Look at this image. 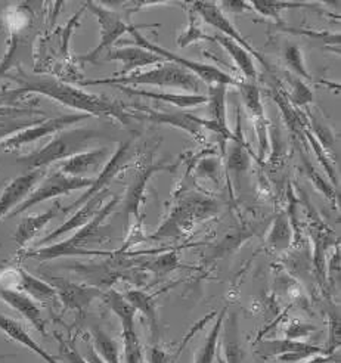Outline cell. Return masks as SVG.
Returning <instances> with one entry per match:
<instances>
[{
    "instance_id": "6da1fadb",
    "label": "cell",
    "mask_w": 341,
    "mask_h": 363,
    "mask_svg": "<svg viewBox=\"0 0 341 363\" xmlns=\"http://www.w3.org/2000/svg\"><path fill=\"white\" fill-rule=\"evenodd\" d=\"M11 79L18 83V87L11 90L13 96L24 94H39L61 105L73 108L80 114H87L91 117H113L123 124L129 123L130 113H125L121 102L84 92V90L52 76L28 74L23 68H18Z\"/></svg>"
},
{
    "instance_id": "7a4b0ae2",
    "label": "cell",
    "mask_w": 341,
    "mask_h": 363,
    "mask_svg": "<svg viewBox=\"0 0 341 363\" xmlns=\"http://www.w3.org/2000/svg\"><path fill=\"white\" fill-rule=\"evenodd\" d=\"M120 203V196L114 195L108 201L104 204L101 211L94 217V219L76 230L73 237H69L64 241L53 242L46 247L34 248L31 251L24 252V257L35 259L40 262L55 260L60 257H80V256H106L105 251L89 250L87 247L95 242H101L104 240L105 220L108 219L110 214L114 211L117 204Z\"/></svg>"
},
{
    "instance_id": "3957f363",
    "label": "cell",
    "mask_w": 341,
    "mask_h": 363,
    "mask_svg": "<svg viewBox=\"0 0 341 363\" xmlns=\"http://www.w3.org/2000/svg\"><path fill=\"white\" fill-rule=\"evenodd\" d=\"M98 138V132L86 127H76V129H67L53 136L49 143L39 151L18 157V164L27 172L46 170L50 164H60V162L71 158L76 154L87 151L91 145Z\"/></svg>"
},
{
    "instance_id": "277c9868",
    "label": "cell",
    "mask_w": 341,
    "mask_h": 363,
    "mask_svg": "<svg viewBox=\"0 0 341 363\" xmlns=\"http://www.w3.org/2000/svg\"><path fill=\"white\" fill-rule=\"evenodd\" d=\"M82 86H99V84H113V86H155V87H172L185 90L188 94L199 95L200 94V80L195 77L188 69L179 67L173 62H161L157 67L135 72L130 76L124 77H111V79H96V80H86L80 83Z\"/></svg>"
},
{
    "instance_id": "5b68a950",
    "label": "cell",
    "mask_w": 341,
    "mask_h": 363,
    "mask_svg": "<svg viewBox=\"0 0 341 363\" xmlns=\"http://www.w3.org/2000/svg\"><path fill=\"white\" fill-rule=\"evenodd\" d=\"M145 27H150V26H142V27H136V26H130L129 28V34H132L133 38V45L136 46H140L143 49H147L152 53H155V55H158L160 58H163L169 62H173V64H177L179 67H182L185 69H188L189 72H192V74L195 77H199V80H203L206 82L208 86L211 84H223L226 87L229 86H238L240 82H237L235 77H232L230 74H228V72H225L223 69L214 67V65H210V64H204V62H196V61H191V60H186L185 57H181L177 55V53H173L164 48H161L158 45H154L151 43L145 35H143L139 28H145Z\"/></svg>"
},
{
    "instance_id": "8992f818",
    "label": "cell",
    "mask_w": 341,
    "mask_h": 363,
    "mask_svg": "<svg viewBox=\"0 0 341 363\" xmlns=\"http://www.w3.org/2000/svg\"><path fill=\"white\" fill-rule=\"evenodd\" d=\"M92 184H94L92 177H71L61 173L60 170L53 172L50 174H45V177L40 180V184L35 185V188L30 192V195L24 199V201L8 216V219H13V217L26 213L34 206L47 201V199L68 195L79 189L91 188Z\"/></svg>"
},
{
    "instance_id": "52a82bcc",
    "label": "cell",
    "mask_w": 341,
    "mask_h": 363,
    "mask_svg": "<svg viewBox=\"0 0 341 363\" xmlns=\"http://www.w3.org/2000/svg\"><path fill=\"white\" fill-rule=\"evenodd\" d=\"M84 6L96 16V20L101 27V31H99L101 40L95 49L86 53V55L79 57L77 61L98 62L102 58V53L105 50L108 52L110 49H113V45L121 38V35L129 33L132 23L129 20H125L124 15H121L120 12L110 9V8H105L104 5H99L95 2H87Z\"/></svg>"
},
{
    "instance_id": "ba28073f",
    "label": "cell",
    "mask_w": 341,
    "mask_h": 363,
    "mask_svg": "<svg viewBox=\"0 0 341 363\" xmlns=\"http://www.w3.org/2000/svg\"><path fill=\"white\" fill-rule=\"evenodd\" d=\"M89 117L91 116L77 113V114H68V116H60V117L42 120L38 124L27 127V129L18 132L4 140H0V152H9V151L20 150V148L26 147V145L34 143L43 138L67 130L71 125H74Z\"/></svg>"
},
{
    "instance_id": "9c48e42d",
    "label": "cell",
    "mask_w": 341,
    "mask_h": 363,
    "mask_svg": "<svg viewBox=\"0 0 341 363\" xmlns=\"http://www.w3.org/2000/svg\"><path fill=\"white\" fill-rule=\"evenodd\" d=\"M106 303L113 308V312L117 315L121 323L125 363H142L140 344L135 330L136 308L117 291L106 294Z\"/></svg>"
},
{
    "instance_id": "30bf717a",
    "label": "cell",
    "mask_w": 341,
    "mask_h": 363,
    "mask_svg": "<svg viewBox=\"0 0 341 363\" xmlns=\"http://www.w3.org/2000/svg\"><path fill=\"white\" fill-rule=\"evenodd\" d=\"M192 9L195 11L196 15L201 16L208 26L216 28L219 31V34H223V35H226V38H229L230 40L238 43L241 48H244L247 52H250L251 57L256 58L263 67L271 69V64H269L263 58V55L257 49H255L245 40V38H242L241 33L235 28V26H233L229 21V18L219 9V6L216 4H213V2H194Z\"/></svg>"
},
{
    "instance_id": "8fae6325",
    "label": "cell",
    "mask_w": 341,
    "mask_h": 363,
    "mask_svg": "<svg viewBox=\"0 0 341 363\" xmlns=\"http://www.w3.org/2000/svg\"><path fill=\"white\" fill-rule=\"evenodd\" d=\"M130 143L132 142L129 140V142H123L118 145V148L114 152V155H111L110 160L106 161V164L104 166V169L101 170L98 177L94 179V184L91 185V188H87V191L79 199H76L73 204H69L68 207L62 208V213H67L69 210H77L86 201H89V199L98 195L99 192L108 189L110 184L116 179V176L125 167V162H128L129 155H130Z\"/></svg>"
},
{
    "instance_id": "7c38bea8",
    "label": "cell",
    "mask_w": 341,
    "mask_h": 363,
    "mask_svg": "<svg viewBox=\"0 0 341 363\" xmlns=\"http://www.w3.org/2000/svg\"><path fill=\"white\" fill-rule=\"evenodd\" d=\"M108 195H110V191L106 189V191H102L98 195H95L94 198L89 199V201H86L82 207H79L76 210V213L71 216L68 220H65L60 228H57L55 230H52L49 235H46L45 238L38 241V244H35V248L46 247V245L57 242L61 237H64V235H67L69 232H76L77 229H80L82 226H84L86 223L91 222L94 217L101 211V208L104 207Z\"/></svg>"
},
{
    "instance_id": "4fadbf2b",
    "label": "cell",
    "mask_w": 341,
    "mask_h": 363,
    "mask_svg": "<svg viewBox=\"0 0 341 363\" xmlns=\"http://www.w3.org/2000/svg\"><path fill=\"white\" fill-rule=\"evenodd\" d=\"M46 170H33L27 172L11 180L8 186L0 194V220L8 217L24 199L30 195V192L35 188V185L45 177Z\"/></svg>"
},
{
    "instance_id": "5bb4252c",
    "label": "cell",
    "mask_w": 341,
    "mask_h": 363,
    "mask_svg": "<svg viewBox=\"0 0 341 363\" xmlns=\"http://www.w3.org/2000/svg\"><path fill=\"white\" fill-rule=\"evenodd\" d=\"M259 353L266 357L276 356L278 360L285 363H298L309 357L324 354L325 352L320 347L297 340H274L263 342L259 349Z\"/></svg>"
},
{
    "instance_id": "9a60e30c",
    "label": "cell",
    "mask_w": 341,
    "mask_h": 363,
    "mask_svg": "<svg viewBox=\"0 0 341 363\" xmlns=\"http://www.w3.org/2000/svg\"><path fill=\"white\" fill-rule=\"evenodd\" d=\"M104 61H120L121 62V69L118 71L120 77L135 74V71L140 68L166 62V60L160 58L158 55H155V53L136 45L110 49L105 53Z\"/></svg>"
},
{
    "instance_id": "2e32d148",
    "label": "cell",
    "mask_w": 341,
    "mask_h": 363,
    "mask_svg": "<svg viewBox=\"0 0 341 363\" xmlns=\"http://www.w3.org/2000/svg\"><path fill=\"white\" fill-rule=\"evenodd\" d=\"M226 90L228 87L223 84L208 86V118H204V129H208L223 139H232L233 133L228 127L226 117Z\"/></svg>"
},
{
    "instance_id": "e0dca14e",
    "label": "cell",
    "mask_w": 341,
    "mask_h": 363,
    "mask_svg": "<svg viewBox=\"0 0 341 363\" xmlns=\"http://www.w3.org/2000/svg\"><path fill=\"white\" fill-rule=\"evenodd\" d=\"M0 300H4L13 311L20 313L31 326L39 331L42 335H46V323L42 315V308L38 301L24 294L20 289L0 286Z\"/></svg>"
},
{
    "instance_id": "ac0fdd59",
    "label": "cell",
    "mask_w": 341,
    "mask_h": 363,
    "mask_svg": "<svg viewBox=\"0 0 341 363\" xmlns=\"http://www.w3.org/2000/svg\"><path fill=\"white\" fill-rule=\"evenodd\" d=\"M108 160V148L104 147L98 150H89L60 162L58 170L71 177H87V174H94L98 170H102Z\"/></svg>"
},
{
    "instance_id": "d6986e66",
    "label": "cell",
    "mask_w": 341,
    "mask_h": 363,
    "mask_svg": "<svg viewBox=\"0 0 341 363\" xmlns=\"http://www.w3.org/2000/svg\"><path fill=\"white\" fill-rule=\"evenodd\" d=\"M138 114H130L132 117H138L140 120H147L157 124H169L173 127H179V129L186 130L189 135L195 138H203V129H204V118L196 117L194 114L186 113H160L152 111L148 108H136Z\"/></svg>"
},
{
    "instance_id": "ffe728a7",
    "label": "cell",
    "mask_w": 341,
    "mask_h": 363,
    "mask_svg": "<svg viewBox=\"0 0 341 363\" xmlns=\"http://www.w3.org/2000/svg\"><path fill=\"white\" fill-rule=\"evenodd\" d=\"M49 284L57 289L58 298L62 301V304H65V307L79 312H83L89 304L101 296L99 289L96 288L77 285L62 278H50Z\"/></svg>"
},
{
    "instance_id": "44dd1931",
    "label": "cell",
    "mask_w": 341,
    "mask_h": 363,
    "mask_svg": "<svg viewBox=\"0 0 341 363\" xmlns=\"http://www.w3.org/2000/svg\"><path fill=\"white\" fill-rule=\"evenodd\" d=\"M238 87L241 90L244 105L256 123L259 145H260V155L263 157L267 150V127H266L267 121L264 117V106L262 104L260 90L255 84V82H242L238 84Z\"/></svg>"
},
{
    "instance_id": "7402d4cb",
    "label": "cell",
    "mask_w": 341,
    "mask_h": 363,
    "mask_svg": "<svg viewBox=\"0 0 341 363\" xmlns=\"http://www.w3.org/2000/svg\"><path fill=\"white\" fill-rule=\"evenodd\" d=\"M60 213H62V207L57 201L52 204L50 208H47L40 214L26 216L20 222V225L16 226V230L13 235V241L16 242V245L20 248L27 247L53 219H55Z\"/></svg>"
},
{
    "instance_id": "603a6c76",
    "label": "cell",
    "mask_w": 341,
    "mask_h": 363,
    "mask_svg": "<svg viewBox=\"0 0 341 363\" xmlns=\"http://www.w3.org/2000/svg\"><path fill=\"white\" fill-rule=\"evenodd\" d=\"M0 331H2L5 335H8L11 340H13L15 342L21 344V346H24L30 352H33V353L38 354L39 357H42L46 363H60L50 353H47L40 346V344H38L31 338V335L27 333V330L20 322L4 315L2 312H0Z\"/></svg>"
},
{
    "instance_id": "cb8c5ba5",
    "label": "cell",
    "mask_w": 341,
    "mask_h": 363,
    "mask_svg": "<svg viewBox=\"0 0 341 363\" xmlns=\"http://www.w3.org/2000/svg\"><path fill=\"white\" fill-rule=\"evenodd\" d=\"M16 279H18V289L31 297L34 301L42 304H55L60 301L57 289L53 288L49 282L35 278L34 275L28 274L24 269L16 270Z\"/></svg>"
},
{
    "instance_id": "d4e9b609",
    "label": "cell",
    "mask_w": 341,
    "mask_h": 363,
    "mask_svg": "<svg viewBox=\"0 0 341 363\" xmlns=\"http://www.w3.org/2000/svg\"><path fill=\"white\" fill-rule=\"evenodd\" d=\"M116 87L123 90L124 94L161 101L177 108H194V106L207 104V95H203V94L192 95V94H173V92H150V90H145V89H133V87H124V86H116Z\"/></svg>"
},
{
    "instance_id": "484cf974",
    "label": "cell",
    "mask_w": 341,
    "mask_h": 363,
    "mask_svg": "<svg viewBox=\"0 0 341 363\" xmlns=\"http://www.w3.org/2000/svg\"><path fill=\"white\" fill-rule=\"evenodd\" d=\"M161 170H172V167L166 164H148V166H143L136 173L135 180L132 182V185L128 191V195H125V216H128V219L132 214L138 216V208L143 198V194H145L148 180L154 173Z\"/></svg>"
},
{
    "instance_id": "4316f807",
    "label": "cell",
    "mask_w": 341,
    "mask_h": 363,
    "mask_svg": "<svg viewBox=\"0 0 341 363\" xmlns=\"http://www.w3.org/2000/svg\"><path fill=\"white\" fill-rule=\"evenodd\" d=\"M214 42L219 43L228 53L229 57L235 62V65L238 67V69L242 72L244 77L247 79L245 82H255L257 79V69H256V64L251 53L247 52L244 48H241L238 43H235L233 40H230L229 38L223 34H216L214 35Z\"/></svg>"
},
{
    "instance_id": "83f0119b",
    "label": "cell",
    "mask_w": 341,
    "mask_h": 363,
    "mask_svg": "<svg viewBox=\"0 0 341 363\" xmlns=\"http://www.w3.org/2000/svg\"><path fill=\"white\" fill-rule=\"evenodd\" d=\"M225 315H226V308H223L222 313L218 316L216 322H214L211 330L208 331L203 346L199 349V352L195 353L194 363H214V359L218 356V347H219L220 333L225 323Z\"/></svg>"
},
{
    "instance_id": "f1b7e54d",
    "label": "cell",
    "mask_w": 341,
    "mask_h": 363,
    "mask_svg": "<svg viewBox=\"0 0 341 363\" xmlns=\"http://www.w3.org/2000/svg\"><path fill=\"white\" fill-rule=\"evenodd\" d=\"M92 340L95 352L105 363H120L117 342L104 330H101L99 326H94L92 328Z\"/></svg>"
},
{
    "instance_id": "f546056e",
    "label": "cell",
    "mask_w": 341,
    "mask_h": 363,
    "mask_svg": "<svg viewBox=\"0 0 341 363\" xmlns=\"http://www.w3.org/2000/svg\"><path fill=\"white\" fill-rule=\"evenodd\" d=\"M240 120H238V136H232V148L228 157V166L230 170L235 173H241L248 167V154L244 148V138L240 129Z\"/></svg>"
},
{
    "instance_id": "4dcf8cb0",
    "label": "cell",
    "mask_w": 341,
    "mask_h": 363,
    "mask_svg": "<svg viewBox=\"0 0 341 363\" xmlns=\"http://www.w3.org/2000/svg\"><path fill=\"white\" fill-rule=\"evenodd\" d=\"M196 16H199V15H196L195 11L191 8V9L188 11L189 26H188V28L184 31V34L181 35V38H179V40H177L179 48H186V46H189V45H192V43H195V42H200V40H210V42H214L213 38H208V35H206V34L203 33V30L200 28L199 23H196Z\"/></svg>"
},
{
    "instance_id": "1f68e13d",
    "label": "cell",
    "mask_w": 341,
    "mask_h": 363,
    "mask_svg": "<svg viewBox=\"0 0 341 363\" xmlns=\"http://www.w3.org/2000/svg\"><path fill=\"white\" fill-rule=\"evenodd\" d=\"M284 58H285L286 65H289L290 69L293 72H296L298 77L308 79V80L311 79L309 72L306 69V65H304L301 49L297 45H286L284 49Z\"/></svg>"
},
{
    "instance_id": "d6a6232c",
    "label": "cell",
    "mask_w": 341,
    "mask_h": 363,
    "mask_svg": "<svg viewBox=\"0 0 341 363\" xmlns=\"http://www.w3.org/2000/svg\"><path fill=\"white\" fill-rule=\"evenodd\" d=\"M290 241H291V230L289 228V223H286L285 217L281 216L275 222V226L271 232V237H269V242H271V247L281 251L289 247Z\"/></svg>"
},
{
    "instance_id": "836d02e7",
    "label": "cell",
    "mask_w": 341,
    "mask_h": 363,
    "mask_svg": "<svg viewBox=\"0 0 341 363\" xmlns=\"http://www.w3.org/2000/svg\"><path fill=\"white\" fill-rule=\"evenodd\" d=\"M124 298L128 300L135 308H139L140 312H143L151 319L152 330L155 331L157 330V316H155V308H154L151 298L140 291H129L124 296Z\"/></svg>"
},
{
    "instance_id": "e575fe53",
    "label": "cell",
    "mask_w": 341,
    "mask_h": 363,
    "mask_svg": "<svg viewBox=\"0 0 341 363\" xmlns=\"http://www.w3.org/2000/svg\"><path fill=\"white\" fill-rule=\"evenodd\" d=\"M42 120H15V118H5L0 120V140H4L18 132H21L27 127L40 123Z\"/></svg>"
},
{
    "instance_id": "d590c367",
    "label": "cell",
    "mask_w": 341,
    "mask_h": 363,
    "mask_svg": "<svg viewBox=\"0 0 341 363\" xmlns=\"http://www.w3.org/2000/svg\"><path fill=\"white\" fill-rule=\"evenodd\" d=\"M290 83H291V99L294 104L306 105L313 101L312 92L298 77H291Z\"/></svg>"
},
{
    "instance_id": "8d00e7d4",
    "label": "cell",
    "mask_w": 341,
    "mask_h": 363,
    "mask_svg": "<svg viewBox=\"0 0 341 363\" xmlns=\"http://www.w3.org/2000/svg\"><path fill=\"white\" fill-rule=\"evenodd\" d=\"M253 8H256L255 11L263 13L264 16L269 18H275L278 20V12L281 11V8H297V6H303V4H285V2H253L250 4Z\"/></svg>"
},
{
    "instance_id": "74e56055",
    "label": "cell",
    "mask_w": 341,
    "mask_h": 363,
    "mask_svg": "<svg viewBox=\"0 0 341 363\" xmlns=\"http://www.w3.org/2000/svg\"><path fill=\"white\" fill-rule=\"evenodd\" d=\"M60 352L64 360H67L68 363H89L84 356H82L77 349L74 346H71L67 341H64L62 338H60Z\"/></svg>"
}]
</instances>
